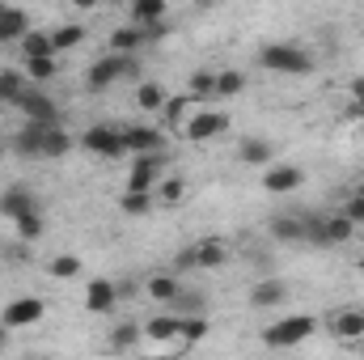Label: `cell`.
I'll list each match as a JSON object with an SVG mask.
<instances>
[{"label": "cell", "mask_w": 364, "mask_h": 360, "mask_svg": "<svg viewBox=\"0 0 364 360\" xmlns=\"http://www.w3.org/2000/svg\"><path fill=\"white\" fill-rule=\"evenodd\" d=\"M259 64H263L267 73H288V77L314 73V55H309L305 47H296V43H267V47L259 51Z\"/></svg>", "instance_id": "6da1fadb"}, {"label": "cell", "mask_w": 364, "mask_h": 360, "mask_svg": "<svg viewBox=\"0 0 364 360\" xmlns=\"http://www.w3.org/2000/svg\"><path fill=\"white\" fill-rule=\"evenodd\" d=\"M123 77H140V64H136V55H119V51H110V55H102V60L90 68L85 85H90L93 93H102V90H110L114 81H123Z\"/></svg>", "instance_id": "7a4b0ae2"}, {"label": "cell", "mask_w": 364, "mask_h": 360, "mask_svg": "<svg viewBox=\"0 0 364 360\" xmlns=\"http://www.w3.org/2000/svg\"><path fill=\"white\" fill-rule=\"evenodd\" d=\"M314 327H318V322H314L309 314H284L275 327L263 331V344H267V348H296L301 339L314 335Z\"/></svg>", "instance_id": "3957f363"}, {"label": "cell", "mask_w": 364, "mask_h": 360, "mask_svg": "<svg viewBox=\"0 0 364 360\" xmlns=\"http://www.w3.org/2000/svg\"><path fill=\"white\" fill-rule=\"evenodd\" d=\"M81 149H90L93 157H127V144H123V127L114 123H93L90 132L81 136Z\"/></svg>", "instance_id": "277c9868"}, {"label": "cell", "mask_w": 364, "mask_h": 360, "mask_svg": "<svg viewBox=\"0 0 364 360\" xmlns=\"http://www.w3.org/2000/svg\"><path fill=\"white\" fill-rule=\"evenodd\" d=\"M352 233H356V221L348 212H339V216H326V221H309V238L305 242H314V246H343V242H352Z\"/></svg>", "instance_id": "5b68a950"}, {"label": "cell", "mask_w": 364, "mask_h": 360, "mask_svg": "<svg viewBox=\"0 0 364 360\" xmlns=\"http://www.w3.org/2000/svg\"><path fill=\"white\" fill-rule=\"evenodd\" d=\"M161 170H166V149H161V153H132L127 186H132V191H157Z\"/></svg>", "instance_id": "8992f818"}, {"label": "cell", "mask_w": 364, "mask_h": 360, "mask_svg": "<svg viewBox=\"0 0 364 360\" xmlns=\"http://www.w3.org/2000/svg\"><path fill=\"white\" fill-rule=\"evenodd\" d=\"M123 144H127V153H161L166 136L157 123H123Z\"/></svg>", "instance_id": "52a82bcc"}, {"label": "cell", "mask_w": 364, "mask_h": 360, "mask_svg": "<svg viewBox=\"0 0 364 360\" xmlns=\"http://www.w3.org/2000/svg\"><path fill=\"white\" fill-rule=\"evenodd\" d=\"M43 127H47V123H34V119H26V123L17 127V136L9 140L13 157H26V162H43Z\"/></svg>", "instance_id": "ba28073f"}, {"label": "cell", "mask_w": 364, "mask_h": 360, "mask_svg": "<svg viewBox=\"0 0 364 360\" xmlns=\"http://www.w3.org/2000/svg\"><path fill=\"white\" fill-rule=\"evenodd\" d=\"M43 314H47V305H43L38 297H17V301L4 305L0 322H4V327H34V322H43Z\"/></svg>", "instance_id": "9c48e42d"}, {"label": "cell", "mask_w": 364, "mask_h": 360, "mask_svg": "<svg viewBox=\"0 0 364 360\" xmlns=\"http://www.w3.org/2000/svg\"><path fill=\"white\" fill-rule=\"evenodd\" d=\"M17 110H21L26 119H34V123H60V106L38 90V85H30V90H26V97L17 102Z\"/></svg>", "instance_id": "30bf717a"}, {"label": "cell", "mask_w": 364, "mask_h": 360, "mask_svg": "<svg viewBox=\"0 0 364 360\" xmlns=\"http://www.w3.org/2000/svg\"><path fill=\"white\" fill-rule=\"evenodd\" d=\"M229 127V115L225 110H203V115H195L191 123H186V136L191 140H212V136H220Z\"/></svg>", "instance_id": "8fae6325"}, {"label": "cell", "mask_w": 364, "mask_h": 360, "mask_svg": "<svg viewBox=\"0 0 364 360\" xmlns=\"http://www.w3.org/2000/svg\"><path fill=\"white\" fill-rule=\"evenodd\" d=\"M34 208H38V199H34L30 186H4V191H0V212H4L9 221H17L21 212H34Z\"/></svg>", "instance_id": "7c38bea8"}, {"label": "cell", "mask_w": 364, "mask_h": 360, "mask_svg": "<svg viewBox=\"0 0 364 360\" xmlns=\"http://www.w3.org/2000/svg\"><path fill=\"white\" fill-rule=\"evenodd\" d=\"M288 301V284L284 280H259L255 288H250V305L255 309H275V305H284Z\"/></svg>", "instance_id": "4fadbf2b"}, {"label": "cell", "mask_w": 364, "mask_h": 360, "mask_svg": "<svg viewBox=\"0 0 364 360\" xmlns=\"http://www.w3.org/2000/svg\"><path fill=\"white\" fill-rule=\"evenodd\" d=\"M114 301H119V288L110 280H90V288H85L90 314H114Z\"/></svg>", "instance_id": "5bb4252c"}, {"label": "cell", "mask_w": 364, "mask_h": 360, "mask_svg": "<svg viewBox=\"0 0 364 360\" xmlns=\"http://www.w3.org/2000/svg\"><path fill=\"white\" fill-rule=\"evenodd\" d=\"M144 43H149V30L136 26V21H132V26H119V30L110 34V51H119V55H136Z\"/></svg>", "instance_id": "9a60e30c"}, {"label": "cell", "mask_w": 364, "mask_h": 360, "mask_svg": "<svg viewBox=\"0 0 364 360\" xmlns=\"http://www.w3.org/2000/svg\"><path fill=\"white\" fill-rule=\"evenodd\" d=\"M305 182V174L296 170V166H272L267 174H263V191H272V195H284V191H296Z\"/></svg>", "instance_id": "2e32d148"}, {"label": "cell", "mask_w": 364, "mask_h": 360, "mask_svg": "<svg viewBox=\"0 0 364 360\" xmlns=\"http://www.w3.org/2000/svg\"><path fill=\"white\" fill-rule=\"evenodd\" d=\"M331 335L335 339H360L364 335V309H339L335 318H331Z\"/></svg>", "instance_id": "e0dca14e"}, {"label": "cell", "mask_w": 364, "mask_h": 360, "mask_svg": "<svg viewBox=\"0 0 364 360\" xmlns=\"http://www.w3.org/2000/svg\"><path fill=\"white\" fill-rule=\"evenodd\" d=\"M26 30H30V13H26V9H4V13H0V43H4V47L21 43Z\"/></svg>", "instance_id": "ac0fdd59"}, {"label": "cell", "mask_w": 364, "mask_h": 360, "mask_svg": "<svg viewBox=\"0 0 364 360\" xmlns=\"http://www.w3.org/2000/svg\"><path fill=\"white\" fill-rule=\"evenodd\" d=\"M30 85H34V81H30L26 73H17V68H0V102H4V106H17Z\"/></svg>", "instance_id": "d6986e66"}, {"label": "cell", "mask_w": 364, "mask_h": 360, "mask_svg": "<svg viewBox=\"0 0 364 360\" xmlns=\"http://www.w3.org/2000/svg\"><path fill=\"white\" fill-rule=\"evenodd\" d=\"M68 149H73V136L60 123H47L43 127V157L47 162H60V157H68Z\"/></svg>", "instance_id": "ffe728a7"}, {"label": "cell", "mask_w": 364, "mask_h": 360, "mask_svg": "<svg viewBox=\"0 0 364 360\" xmlns=\"http://www.w3.org/2000/svg\"><path fill=\"white\" fill-rule=\"evenodd\" d=\"M144 292L153 297V301H161V305H174L178 301V292H182V280L178 275H149V284H144Z\"/></svg>", "instance_id": "44dd1931"}, {"label": "cell", "mask_w": 364, "mask_h": 360, "mask_svg": "<svg viewBox=\"0 0 364 360\" xmlns=\"http://www.w3.org/2000/svg\"><path fill=\"white\" fill-rule=\"evenodd\" d=\"M229 263V246L208 238V242H195V268H225Z\"/></svg>", "instance_id": "7402d4cb"}, {"label": "cell", "mask_w": 364, "mask_h": 360, "mask_svg": "<svg viewBox=\"0 0 364 360\" xmlns=\"http://www.w3.org/2000/svg\"><path fill=\"white\" fill-rule=\"evenodd\" d=\"M166 13H170V4H166V0H132V9H127V17H132L136 26L166 21Z\"/></svg>", "instance_id": "603a6c76"}, {"label": "cell", "mask_w": 364, "mask_h": 360, "mask_svg": "<svg viewBox=\"0 0 364 360\" xmlns=\"http://www.w3.org/2000/svg\"><path fill=\"white\" fill-rule=\"evenodd\" d=\"M237 157L246 162V166H272V157H275V149H272V140H242V149H237Z\"/></svg>", "instance_id": "cb8c5ba5"}, {"label": "cell", "mask_w": 364, "mask_h": 360, "mask_svg": "<svg viewBox=\"0 0 364 360\" xmlns=\"http://www.w3.org/2000/svg\"><path fill=\"white\" fill-rule=\"evenodd\" d=\"M186 115H191V93H178V97H166V106H161V123L166 127H186Z\"/></svg>", "instance_id": "d4e9b609"}, {"label": "cell", "mask_w": 364, "mask_h": 360, "mask_svg": "<svg viewBox=\"0 0 364 360\" xmlns=\"http://www.w3.org/2000/svg\"><path fill=\"white\" fill-rule=\"evenodd\" d=\"M272 238L275 242H305V238H309V225H301L296 216H275L272 221Z\"/></svg>", "instance_id": "484cf974"}, {"label": "cell", "mask_w": 364, "mask_h": 360, "mask_svg": "<svg viewBox=\"0 0 364 360\" xmlns=\"http://www.w3.org/2000/svg\"><path fill=\"white\" fill-rule=\"evenodd\" d=\"M153 203H157V195H153V191H132V186H127V191H123V199H119V208H123L127 216H149V212H153Z\"/></svg>", "instance_id": "4316f807"}, {"label": "cell", "mask_w": 364, "mask_h": 360, "mask_svg": "<svg viewBox=\"0 0 364 360\" xmlns=\"http://www.w3.org/2000/svg\"><path fill=\"white\" fill-rule=\"evenodd\" d=\"M13 225H17V238H21V242H38V238L47 233V221H43V208H34V212H21V216H17Z\"/></svg>", "instance_id": "83f0119b"}, {"label": "cell", "mask_w": 364, "mask_h": 360, "mask_svg": "<svg viewBox=\"0 0 364 360\" xmlns=\"http://www.w3.org/2000/svg\"><path fill=\"white\" fill-rule=\"evenodd\" d=\"M166 85H157V81H144L140 90H136V106L140 110H149V115H161V106H166Z\"/></svg>", "instance_id": "f1b7e54d"}, {"label": "cell", "mask_w": 364, "mask_h": 360, "mask_svg": "<svg viewBox=\"0 0 364 360\" xmlns=\"http://www.w3.org/2000/svg\"><path fill=\"white\" fill-rule=\"evenodd\" d=\"M178 322L182 314H157V318L144 322V335L149 339H178Z\"/></svg>", "instance_id": "f546056e"}, {"label": "cell", "mask_w": 364, "mask_h": 360, "mask_svg": "<svg viewBox=\"0 0 364 360\" xmlns=\"http://www.w3.org/2000/svg\"><path fill=\"white\" fill-rule=\"evenodd\" d=\"M26 77H30L34 85L55 81V55H26Z\"/></svg>", "instance_id": "4dcf8cb0"}, {"label": "cell", "mask_w": 364, "mask_h": 360, "mask_svg": "<svg viewBox=\"0 0 364 360\" xmlns=\"http://www.w3.org/2000/svg\"><path fill=\"white\" fill-rule=\"evenodd\" d=\"M203 335H208V318H203V314H182V322H178V339H182V348L199 344Z\"/></svg>", "instance_id": "1f68e13d"}, {"label": "cell", "mask_w": 364, "mask_h": 360, "mask_svg": "<svg viewBox=\"0 0 364 360\" xmlns=\"http://www.w3.org/2000/svg\"><path fill=\"white\" fill-rule=\"evenodd\" d=\"M85 34H90V30H85L81 21H73V26H60V30L51 34V47H55V51H73V47H81V43H85Z\"/></svg>", "instance_id": "d6a6232c"}, {"label": "cell", "mask_w": 364, "mask_h": 360, "mask_svg": "<svg viewBox=\"0 0 364 360\" xmlns=\"http://www.w3.org/2000/svg\"><path fill=\"white\" fill-rule=\"evenodd\" d=\"M17 47H21V60H26V55H55V47H51V34H43V30H26Z\"/></svg>", "instance_id": "836d02e7"}, {"label": "cell", "mask_w": 364, "mask_h": 360, "mask_svg": "<svg viewBox=\"0 0 364 360\" xmlns=\"http://www.w3.org/2000/svg\"><path fill=\"white\" fill-rule=\"evenodd\" d=\"M242 90H246V77H242L237 68H225V73H216V97H237Z\"/></svg>", "instance_id": "e575fe53"}, {"label": "cell", "mask_w": 364, "mask_h": 360, "mask_svg": "<svg viewBox=\"0 0 364 360\" xmlns=\"http://www.w3.org/2000/svg\"><path fill=\"white\" fill-rule=\"evenodd\" d=\"M140 335H144V327H132V322H127V327H114V331H110V348H114V352H127V348H136Z\"/></svg>", "instance_id": "d590c367"}, {"label": "cell", "mask_w": 364, "mask_h": 360, "mask_svg": "<svg viewBox=\"0 0 364 360\" xmlns=\"http://www.w3.org/2000/svg\"><path fill=\"white\" fill-rule=\"evenodd\" d=\"M47 268H51L55 280H73V275H81V259H77V255H55Z\"/></svg>", "instance_id": "8d00e7d4"}, {"label": "cell", "mask_w": 364, "mask_h": 360, "mask_svg": "<svg viewBox=\"0 0 364 360\" xmlns=\"http://www.w3.org/2000/svg\"><path fill=\"white\" fill-rule=\"evenodd\" d=\"M157 199L161 203H182L186 199V179H166L157 186Z\"/></svg>", "instance_id": "74e56055"}, {"label": "cell", "mask_w": 364, "mask_h": 360, "mask_svg": "<svg viewBox=\"0 0 364 360\" xmlns=\"http://www.w3.org/2000/svg\"><path fill=\"white\" fill-rule=\"evenodd\" d=\"M216 93V73H195L191 77V97H212Z\"/></svg>", "instance_id": "f35d334b"}, {"label": "cell", "mask_w": 364, "mask_h": 360, "mask_svg": "<svg viewBox=\"0 0 364 360\" xmlns=\"http://www.w3.org/2000/svg\"><path fill=\"white\" fill-rule=\"evenodd\" d=\"M343 212H348L356 225H364V191H360V186L352 191V199H348V208H343Z\"/></svg>", "instance_id": "ab89813d"}, {"label": "cell", "mask_w": 364, "mask_h": 360, "mask_svg": "<svg viewBox=\"0 0 364 360\" xmlns=\"http://www.w3.org/2000/svg\"><path fill=\"white\" fill-rule=\"evenodd\" d=\"M4 255H9V263H26V259H30V250H26V246H9Z\"/></svg>", "instance_id": "60d3db41"}, {"label": "cell", "mask_w": 364, "mask_h": 360, "mask_svg": "<svg viewBox=\"0 0 364 360\" xmlns=\"http://www.w3.org/2000/svg\"><path fill=\"white\" fill-rule=\"evenodd\" d=\"M352 102H364V77H352Z\"/></svg>", "instance_id": "b9f144b4"}, {"label": "cell", "mask_w": 364, "mask_h": 360, "mask_svg": "<svg viewBox=\"0 0 364 360\" xmlns=\"http://www.w3.org/2000/svg\"><path fill=\"white\" fill-rule=\"evenodd\" d=\"M73 4H77V9H97L102 0H73Z\"/></svg>", "instance_id": "7bdbcfd3"}, {"label": "cell", "mask_w": 364, "mask_h": 360, "mask_svg": "<svg viewBox=\"0 0 364 360\" xmlns=\"http://www.w3.org/2000/svg\"><path fill=\"white\" fill-rule=\"evenodd\" d=\"M4 344H9V327L0 322V352H4Z\"/></svg>", "instance_id": "ee69618b"}, {"label": "cell", "mask_w": 364, "mask_h": 360, "mask_svg": "<svg viewBox=\"0 0 364 360\" xmlns=\"http://www.w3.org/2000/svg\"><path fill=\"white\" fill-rule=\"evenodd\" d=\"M352 115H356V119H364V102H352Z\"/></svg>", "instance_id": "f6af8a7d"}, {"label": "cell", "mask_w": 364, "mask_h": 360, "mask_svg": "<svg viewBox=\"0 0 364 360\" xmlns=\"http://www.w3.org/2000/svg\"><path fill=\"white\" fill-rule=\"evenodd\" d=\"M4 153H9V144H4V140H0V157H4Z\"/></svg>", "instance_id": "bcb514c9"}, {"label": "cell", "mask_w": 364, "mask_h": 360, "mask_svg": "<svg viewBox=\"0 0 364 360\" xmlns=\"http://www.w3.org/2000/svg\"><path fill=\"white\" fill-rule=\"evenodd\" d=\"M356 268H360V271H364V255H360V259H356Z\"/></svg>", "instance_id": "7dc6e473"}, {"label": "cell", "mask_w": 364, "mask_h": 360, "mask_svg": "<svg viewBox=\"0 0 364 360\" xmlns=\"http://www.w3.org/2000/svg\"><path fill=\"white\" fill-rule=\"evenodd\" d=\"M4 9H9V4H4V0H0V13H4Z\"/></svg>", "instance_id": "c3c4849f"}, {"label": "cell", "mask_w": 364, "mask_h": 360, "mask_svg": "<svg viewBox=\"0 0 364 360\" xmlns=\"http://www.w3.org/2000/svg\"><path fill=\"white\" fill-rule=\"evenodd\" d=\"M0 255H4V246H0Z\"/></svg>", "instance_id": "681fc988"}, {"label": "cell", "mask_w": 364, "mask_h": 360, "mask_svg": "<svg viewBox=\"0 0 364 360\" xmlns=\"http://www.w3.org/2000/svg\"><path fill=\"white\" fill-rule=\"evenodd\" d=\"M0 110H4V102H0Z\"/></svg>", "instance_id": "f907efd6"}, {"label": "cell", "mask_w": 364, "mask_h": 360, "mask_svg": "<svg viewBox=\"0 0 364 360\" xmlns=\"http://www.w3.org/2000/svg\"><path fill=\"white\" fill-rule=\"evenodd\" d=\"M360 191H364V182H360Z\"/></svg>", "instance_id": "816d5d0a"}]
</instances>
